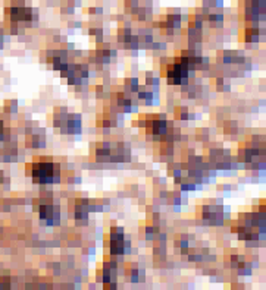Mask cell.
Wrapping results in <instances>:
<instances>
[{"instance_id":"6da1fadb","label":"cell","mask_w":266,"mask_h":290,"mask_svg":"<svg viewBox=\"0 0 266 290\" xmlns=\"http://www.w3.org/2000/svg\"><path fill=\"white\" fill-rule=\"evenodd\" d=\"M30 167L31 176L37 183H50L57 180L59 168L53 162H34Z\"/></svg>"},{"instance_id":"7a4b0ae2","label":"cell","mask_w":266,"mask_h":290,"mask_svg":"<svg viewBox=\"0 0 266 290\" xmlns=\"http://www.w3.org/2000/svg\"><path fill=\"white\" fill-rule=\"evenodd\" d=\"M188 65L182 60L178 59L177 63L171 65L168 68V83H185L188 80Z\"/></svg>"},{"instance_id":"3957f363","label":"cell","mask_w":266,"mask_h":290,"mask_svg":"<svg viewBox=\"0 0 266 290\" xmlns=\"http://www.w3.org/2000/svg\"><path fill=\"white\" fill-rule=\"evenodd\" d=\"M246 15H247L249 19H253V21H258L262 16L265 18V1H259V0L247 1Z\"/></svg>"},{"instance_id":"277c9868","label":"cell","mask_w":266,"mask_h":290,"mask_svg":"<svg viewBox=\"0 0 266 290\" xmlns=\"http://www.w3.org/2000/svg\"><path fill=\"white\" fill-rule=\"evenodd\" d=\"M9 13H10L12 21H27V19L31 18V9L25 7V4L22 1L12 3V7L9 9Z\"/></svg>"}]
</instances>
